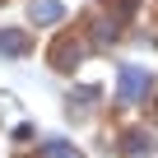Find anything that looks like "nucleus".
I'll return each mask as SVG.
<instances>
[{"label": "nucleus", "mask_w": 158, "mask_h": 158, "mask_svg": "<svg viewBox=\"0 0 158 158\" xmlns=\"http://www.w3.org/2000/svg\"><path fill=\"white\" fill-rule=\"evenodd\" d=\"M65 10H60V0H33V19L37 23H56Z\"/></svg>", "instance_id": "f03ea898"}, {"label": "nucleus", "mask_w": 158, "mask_h": 158, "mask_svg": "<svg viewBox=\"0 0 158 158\" xmlns=\"http://www.w3.org/2000/svg\"><path fill=\"white\" fill-rule=\"evenodd\" d=\"M0 51H23V37L19 33H0Z\"/></svg>", "instance_id": "20e7f679"}, {"label": "nucleus", "mask_w": 158, "mask_h": 158, "mask_svg": "<svg viewBox=\"0 0 158 158\" xmlns=\"http://www.w3.org/2000/svg\"><path fill=\"white\" fill-rule=\"evenodd\" d=\"M42 158H79L70 144H42Z\"/></svg>", "instance_id": "7ed1b4c3"}, {"label": "nucleus", "mask_w": 158, "mask_h": 158, "mask_svg": "<svg viewBox=\"0 0 158 158\" xmlns=\"http://www.w3.org/2000/svg\"><path fill=\"white\" fill-rule=\"evenodd\" d=\"M144 84H149V74H144V70H135V65H126V70H121V102H130Z\"/></svg>", "instance_id": "f257e3e1"}]
</instances>
